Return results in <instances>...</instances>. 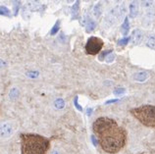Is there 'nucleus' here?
Returning a JSON list of instances; mask_svg holds the SVG:
<instances>
[{
	"mask_svg": "<svg viewBox=\"0 0 155 154\" xmlns=\"http://www.w3.org/2000/svg\"><path fill=\"white\" fill-rule=\"evenodd\" d=\"M92 129L101 148L105 152L117 153L125 146L127 139L126 132L115 120L108 117H101L94 121Z\"/></svg>",
	"mask_w": 155,
	"mask_h": 154,
	"instance_id": "f257e3e1",
	"label": "nucleus"
},
{
	"mask_svg": "<svg viewBox=\"0 0 155 154\" xmlns=\"http://www.w3.org/2000/svg\"><path fill=\"white\" fill-rule=\"evenodd\" d=\"M50 141L42 136L35 133L21 135V154H46Z\"/></svg>",
	"mask_w": 155,
	"mask_h": 154,
	"instance_id": "f03ea898",
	"label": "nucleus"
},
{
	"mask_svg": "<svg viewBox=\"0 0 155 154\" xmlns=\"http://www.w3.org/2000/svg\"><path fill=\"white\" fill-rule=\"evenodd\" d=\"M130 114L142 125L155 129V106L143 105V106L134 108L130 110Z\"/></svg>",
	"mask_w": 155,
	"mask_h": 154,
	"instance_id": "7ed1b4c3",
	"label": "nucleus"
},
{
	"mask_svg": "<svg viewBox=\"0 0 155 154\" xmlns=\"http://www.w3.org/2000/svg\"><path fill=\"white\" fill-rule=\"evenodd\" d=\"M17 131V124L13 121H3L0 123V140L9 139Z\"/></svg>",
	"mask_w": 155,
	"mask_h": 154,
	"instance_id": "20e7f679",
	"label": "nucleus"
},
{
	"mask_svg": "<svg viewBox=\"0 0 155 154\" xmlns=\"http://www.w3.org/2000/svg\"><path fill=\"white\" fill-rule=\"evenodd\" d=\"M102 47V39L96 38V36H91V38H88L87 44H85V52L89 55H96L97 53H99Z\"/></svg>",
	"mask_w": 155,
	"mask_h": 154,
	"instance_id": "39448f33",
	"label": "nucleus"
},
{
	"mask_svg": "<svg viewBox=\"0 0 155 154\" xmlns=\"http://www.w3.org/2000/svg\"><path fill=\"white\" fill-rule=\"evenodd\" d=\"M126 12L124 4H121V5H118L116 7H114L113 9L109 11V13L106 16L105 21L108 25H114L116 22H118L119 20L122 19V17L124 16Z\"/></svg>",
	"mask_w": 155,
	"mask_h": 154,
	"instance_id": "423d86ee",
	"label": "nucleus"
},
{
	"mask_svg": "<svg viewBox=\"0 0 155 154\" xmlns=\"http://www.w3.org/2000/svg\"><path fill=\"white\" fill-rule=\"evenodd\" d=\"M141 7L144 10V22L150 23L155 18V7L152 1H142Z\"/></svg>",
	"mask_w": 155,
	"mask_h": 154,
	"instance_id": "0eeeda50",
	"label": "nucleus"
},
{
	"mask_svg": "<svg viewBox=\"0 0 155 154\" xmlns=\"http://www.w3.org/2000/svg\"><path fill=\"white\" fill-rule=\"evenodd\" d=\"M143 31H142L141 30H134L133 31L132 34V36H130V40H132L133 44H134V45H137V44H140L142 39H143Z\"/></svg>",
	"mask_w": 155,
	"mask_h": 154,
	"instance_id": "6e6552de",
	"label": "nucleus"
},
{
	"mask_svg": "<svg viewBox=\"0 0 155 154\" xmlns=\"http://www.w3.org/2000/svg\"><path fill=\"white\" fill-rule=\"evenodd\" d=\"M138 14V2L137 1H132L130 4V16L132 18L137 17Z\"/></svg>",
	"mask_w": 155,
	"mask_h": 154,
	"instance_id": "1a4fd4ad",
	"label": "nucleus"
},
{
	"mask_svg": "<svg viewBox=\"0 0 155 154\" xmlns=\"http://www.w3.org/2000/svg\"><path fill=\"white\" fill-rule=\"evenodd\" d=\"M145 44L150 49H155V34H149L146 36Z\"/></svg>",
	"mask_w": 155,
	"mask_h": 154,
	"instance_id": "9d476101",
	"label": "nucleus"
},
{
	"mask_svg": "<svg viewBox=\"0 0 155 154\" xmlns=\"http://www.w3.org/2000/svg\"><path fill=\"white\" fill-rule=\"evenodd\" d=\"M148 77L149 76L146 72H137V74L134 76V79L137 80V82L142 83V82H145V80L148 79Z\"/></svg>",
	"mask_w": 155,
	"mask_h": 154,
	"instance_id": "9b49d317",
	"label": "nucleus"
},
{
	"mask_svg": "<svg viewBox=\"0 0 155 154\" xmlns=\"http://www.w3.org/2000/svg\"><path fill=\"white\" fill-rule=\"evenodd\" d=\"M129 28H130L129 27V21H128V19H126L125 22H124V25H123V27H122V31H123L124 34H128Z\"/></svg>",
	"mask_w": 155,
	"mask_h": 154,
	"instance_id": "f8f14e48",
	"label": "nucleus"
},
{
	"mask_svg": "<svg viewBox=\"0 0 155 154\" xmlns=\"http://www.w3.org/2000/svg\"><path fill=\"white\" fill-rule=\"evenodd\" d=\"M100 14H101V5L100 4H97L94 8V15L96 17H99Z\"/></svg>",
	"mask_w": 155,
	"mask_h": 154,
	"instance_id": "ddd939ff",
	"label": "nucleus"
},
{
	"mask_svg": "<svg viewBox=\"0 0 155 154\" xmlns=\"http://www.w3.org/2000/svg\"><path fill=\"white\" fill-rule=\"evenodd\" d=\"M129 40H130V38H124V39L120 40V41H119V44H121V45H123V44L128 43V42H129Z\"/></svg>",
	"mask_w": 155,
	"mask_h": 154,
	"instance_id": "4468645a",
	"label": "nucleus"
},
{
	"mask_svg": "<svg viewBox=\"0 0 155 154\" xmlns=\"http://www.w3.org/2000/svg\"><path fill=\"white\" fill-rule=\"evenodd\" d=\"M124 91H125L124 88H121V90H116V91H115V93H117V94H118V93H122V92H124Z\"/></svg>",
	"mask_w": 155,
	"mask_h": 154,
	"instance_id": "2eb2a0df",
	"label": "nucleus"
}]
</instances>
